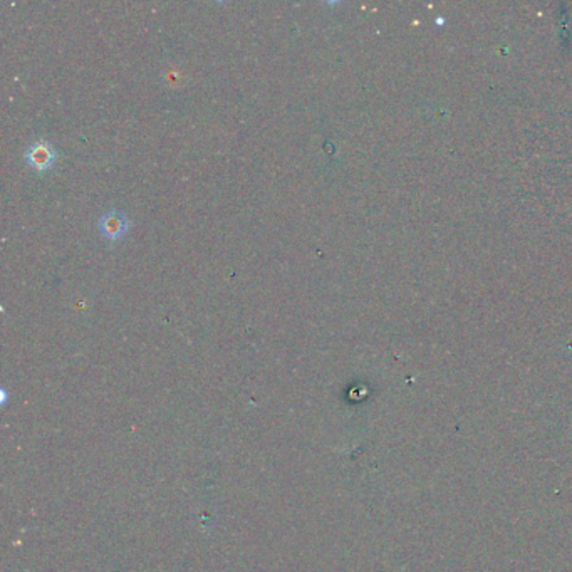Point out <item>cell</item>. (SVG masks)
I'll list each match as a JSON object with an SVG mask.
<instances>
[{"label": "cell", "instance_id": "6da1fadb", "mask_svg": "<svg viewBox=\"0 0 572 572\" xmlns=\"http://www.w3.org/2000/svg\"><path fill=\"white\" fill-rule=\"evenodd\" d=\"M98 229L104 238L116 242V240L123 238L129 230V220L128 216L118 210H111L108 214H103L99 216Z\"/></svg>", "mask_w": 572, "mask_h": 572}, {"label": "cell", "instance_id": "7a4b0ae2", "mask_svg": "<svg viewBox=\"0 0 572 572\" xmlns=\"http://www.w3.org/2000/svg\"><path fill=\"white\" fill-rule=\"evenodd\" d=\"M55 150L50 143L39 140L27 148L26 151V161L27 165L37 170V172H45L55 161Z\"/></svg>", "mask_w": 572, "mask_h": 572}]
</instances>
